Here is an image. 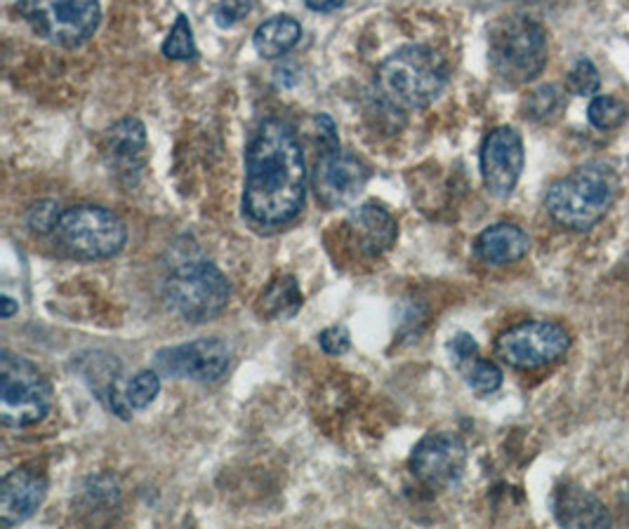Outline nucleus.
Returning a JSON list of instances; mask_svg holds the SVG:
<instances>
[{"instance_id":"f257e3e1","label":"nucleus","mask_w":629,"mask_h":529,"mask_svg":"<svg viewBox=\"0 0 629 529\" xmlns=\"http://www.w3.org/2000/svg\"><path fill=\"white\" fill-rule=\"evenodd\" d=\"M309 169L298 132L281 118H267L246 148L244 217L252 229L274 234L300 217Z\"/></svg>"},{"instance_id":"f03ea898","label":"nucleus","mask_w":629,"mask_h":529,"mask_svg":"<svg viewBox=\"0 0 629 529\" xmlns=\"http://www.w3.org/2000/svg\"><path fill=\"white\" fill-rule=\"evenodd\" d=\"M451 69L427 45H403L378 66V100L392 111H420L434 104L448 85Z\"/></svg>"},{"instance_id":"7ed1b4c3","label":"nucleus","mask_w":629,"mask_h":529,"mask_svg":"<svg viewBox=\"0 0 629 529\" xmlns=\"http://www.w3.org/2000/svg\"><path fill=\"white\" fill-rule=\"evenodd\" d=\"M620 194L616 169L606 163H587L554 181L545 196L547 215L568 231H589L597 226Z\"/></svg>"},{"instance_id":"20e7f679","label":"nucleus","mask_w":629,"mask_h":529,"mask_svg":"<svg viewBox=\"0 0 629 529\" xmlns=\"http://www.w3.org/2000/svg\"><path fill=\"white\" fill-rule=\"evenodd\" d=\"M547 31L526 14L497 19L488 35V62L507 85H526L547 66Z\"/></svg>"},{"instance_id":"39448f33","label":"nucleus","mask_w":629,"mask_h":529,"mask_svg":"<svg viewBox=\"0 0 629 529\" xmlns=\"http://www.w3.org/2000/svg\"><path fill=\"white\" fill-rule=\"evenodd\" d=\"M231 286L213 261L177 263L163 282V301L184 323H208L229 307Z\"/></svg>"},{"instance_id":"423d86ee","label":"nucleus","mask_w":629,"mask_h":529,"mask_svg":"<svg viewBox=\"0 0 629 529\" xmlns=\"http://www.w3.org/2000/svg\"><path fill=\"white\" fill-rule=\"evenodd\" d=\"M60 248L81 261L116 257L127 242V226L102 205H76L62 212L52 231Z\"/></svg>"},{"instance_id":"0eeeda50","label":"nucleus","mask_w":629,"mask_h":529,"mask_svg":"<svg viewBox=\"0 0 629 529\" xmlns=\"http://www.w3.org/2000/svg\"><path fill=\"white\" fill-rule=\"evenodd\" d=\"M52 409V388L24 355L0 353V422L8 428L41 424Z\"/></svg>"},{"instance_id":"6e6552de","label":"nucleus","mask_w":629,"mask_h":529,"mask_svg":"<svg viewBox=\"0 0 629 529\" xmlns=\"http://www.w3.org/2000/svg\"><path fill=\"white\" fill-rule=\"evenodd\" d=\"M31 31L60 48L87 43L102 22L100 0H17Z\"/></svg>"},{"instance_id":"1a4fd4ad","label":"nucleus","mask_w":629,"mask_h":529,"mask_svg":"<svg viewBox=\"0 0 629 529\" xmlns=\"http://www.w3.org/2000/svg\"><path fill=\"white\" fill-rule=\"evenodd\" d=\"M570 349V334L549 320H528L497 336L495 353L514 370H543L559 363Z\"/></svg>"},{"instance_id":"9d476101","label":"nucleus","mask_w":629,"mask_h":529,"mask_svg":"<svg viewBox=\"0 0 629 529\" xmlns=\"http://www.w3.org/2000/svg\"><path fill=\"white\" fill-rule=\"evenodd\" d=\"M156 372L175 380L213 384L227 374L231 365L229 346L217 336H203L189 344L161 349L154 357Z\"/></svg>"},{"instance_id":"9b49d317","label":"nucleus","mask_w":629,"mask_h":529,"mask_svg":"<svg viewBox=\"0 0 629 529\" xmlns=\"http://www.w3.org/2000/svg\"><path fill=\"white\" fill-rule=\"evenodd\" d=\"M467 445L455 433H427L411 455L413 476L430 489L455 487L467 468Z\"/></svg>"},{"instance_id":"f8f14e48","label":"nucleus","mask_w":629,"mask_h":529,"mask_svg":"<svg viewBox=\"0 0 629 529\" xmlns=\"http://www.w3.org/2000/svg\"><path fill=\"white\" fill-rule=\"evenodd\" d=\"M368 181H370L368 165L354 154H347L342 148L323 151L311 177L313 194H317L319 203L330 207V210L354 205L363 194Z\"/></svg>"},{"instance_id":"ddd939ff","label":"nucleus","mask_w":629,"mask_h":529,"mask_svg":"<svg viewBox=\"0 0 629 529\" xmlns=\"http://www.w3.org/2000/svg\"><path fill=\"white\" fill-rule=\"evenodd\" d=\"M526 163L524 139L514 127H495L481 146V177L488 194L509 198L522 179Z\"/></svg>"},{"instance_id":"4468645a","label":"nucleus","mask_w":629,"mask_h":529,"mask_svg":"<svg viewBox=\"0 0 629 529\" xmlns=\"http://www.w3.org/2000/svg\"><path fill=\"white\" fill-rule=\"evenodd\" d=\"M102 156L123 181H137L146 163V127L140 118H123L104 132Z\"/></svg>"},{"instance_id":"2eb2a0df","label":"nucleus","mask_w":629,"mask_h":529,"mask_svg":"<svg viewBox=\"0 0 629 529\" xmlns=\"http://www.w3.org/2000/svg\"><path fill=\"white\" fill-rule=\"evenodd\" d=\"M48 497V480L35 468L20 466L0 483V525L14 527L39 514Z\"/></svg>"},{"instance_id":"dca6fc26","label":"nucleus","mask_w":629,"mask_h":529,"mask_svg":"<svg viewBox=\"0 0 629 529\" xmlns=\"http://www.w3.org/2000/svg\"><path fill=\"white\" fill-rule=\"evenodd\" d=\"M347 231L351 242L357 245V250L363 257H382L394 248L399 238L396 219L384 205L375 200L359 205L357 210L349 215Z\"/></svg>"},{"instance_id":"f3484780","label":"nucleus","mask_w":629,"mask_h":529,"mask_svg":"<svg viewBox=\"0 0 629 529\" xmlns=\"http://www.w3.org/2000/svg\"><path fill=\"white\" fill-rule=\"evenodd\" d=\"M554 518L561 527H578V529H604L610 527V514L606 506L587 492L580 485H559L551 497Z\"/></svg>"},{"instance_id":"a211bd4d","label":"nucleus","mask_w":629,"mask_h":529,"mask_svg":"<svg viewBox=\"0 0 629 529\" xmlns=\"http://www.w3.org/2000/svg\"><path fill=\"white\" fill-rule=\"evenodd\" d=\"M530 252V238L516 224L499 221L478 234L474 255L488 267H507Z\"/></svg>"},{"instance_id":"6ab92c4d","label":"nucleus","mask_w":629,"mask_h":529,"mask_svg":"<svg viewBox=\"0 0 629 529\" xmlns=\"http://www.w3.org/2000/svg\"><path fill=\"white\" fill-rule=\"evenodd\" d=\"M302 27L290 14H276L255 29L252 45L265 60H281L300 43Z\"/></svg>"},{"instance_id":"aec40b11","label":"nucleus","mask_w":629,"mask_h":529,"mask_svg":"<svg viewBox=\"0 0 629 529\" xmlns=\"http://www.w3.org/2000/svg\"><path fill=\"white\" fill-rule=\"evenodd\" d=\"M302 304L305 297L298 280L292 276H283L269 282L267 290L260 294V301H257V311L269 320H288L292 315H298Z\"/></svg>"},{"instance_id":"412c9836","label":"nucleus","mask_w":629,"mask_h":529,"mask_svg":"<svg viewBox=\"0 0 629 529\" xmlns=\"http://www.w3.org/2000/svg\"><path fill=\"white\" fill-rule=\"evenodd\" d=\"M564 108H566L564 94L559 92V87H554V85H543L538 90H533L522 106L524 116L535 123L557 121L564 113Z\"/></svg>"},{"instance_id":"4be33fe9","label":"nucleus","mask_w":629,"mask_h":529,"mask_svg":"<svg viewBox=\"0 0 629 529\" xmlns=\"http://www.w3.org/2000/svg\"><path fill=\"white\" fill-rule=\"evenodd\" d=\"M161 52H163V56H168V60H175V62H194L196 60L198 48H196L194 29L189 24L187 14H177L168 38H165L163 45H161Z\"/></svg>"},{"instance_id":"5701e85b","label":"nucleus","mask_w":629,"mask_h":529,"mask_svg":"<svg viewBox=\"0 0 629 529\" xmlns=\"http://www.w3.org/2000/svg\"><path fill=\"white\" fill-rule=\"evenodd\" d=\"M587 118L597 129H616L627 121V104L618 97L597 94V97L589 102Z\"/></svg>"},{"instance_id":"b1692460","label":"nucleus","mask_w":629,"mask_h":529,"mask_svg":"<svg viewBox=\"0 0 629 529\" xmlns=\"http://www.w3.org/2000/svg\"><path fill=\"white\" fill-rule=\"evenodd\" d=\"M465 376H467V384L472 386V391H476L478 395H491L503 386V370L491 361H481L478 355L467 363Z\"/></svg>"},{"instance_id":"393cba45","label":"nucleus","mask_w":629,"mask_h":529,"mask_svg":"<svg viewBox=\"0 0 629 529\" xmlns=\"http://www.w3.org/2000/svg\"><path fill=\"white\" fill-rule=\"evenodd\" d=\"M568 87L573 94H578V97H591V94H597L601 87V75L597 66L589 60H578L568 73Z\"/></svg>"},{"instance_id":"a878e982","label":"nucleus","mask_w":629,"mask_h":529,"mask_svg":"<svg viewBox=\"0 0 629 529\" xmlns=\"http://www.w3.org/2000/svg\"><path fill=\"white\" fill-rule=\"evenodd\" d=\"M62 207L60 203H54V200H41V203H35L29 215H27V226L33 231V234H52L54 231V226H58L60 217H62Z\"/></svg>"},{"instance_id":"bb28decb","label":"nucleus","mask_w":629,"mask_h":529,"mask_svg":"<svg viewBox=\"0 0 629 529\" xmlns=\"http://www.w3.org/2000/svg\"><path fill=\"white\" fill-rule=\"evenodd\" d=\"M252 12V0H219L215 8V22L219 29H231Z\"/></svg>"},{"instance_id":"cd10ccee","label":"nucleus","mask_w":629,"mask_h":529,"mask_svg":"<svg viewBox=\"0 0 629 529\" xmlns=\"http://www.w3.org/2000/svg\"><path fill=\"white\" fill-rule=\"evenodd\" d=\"M319 344L328 355H344L351 346V336L344 325H332L319 334Z\"/></svg>"},{"instance_id":"c85d7f7f","label":"nucleus","mask_w":629,"mask_h":529,"mask_svg":"<svg viewBox=\"0 0 629 529\" xmlns=\"http://www.w3.org/2000/svg\"><path fill=\"white\" fill-rule=\"evenodd\" d=\"M451 353H453V361L462 367V365H467L472 357L478 355V346L474 342V336L472 334H465V332H460L453 342H451Z\"/></svg>"},{"instance_id":"c756f323","label":"nucleus","mask_w":629,"mask_h":529,"mask_svg":"<svg viewBox=\"0 0 629 529\" xmlns=\"http://www.w3.org/2000/svg\"><path fill=\"white\" fill-rule=\"evenodd\" d=\"M317 127H319V139H321V148L323 151L342 148L340 146V137H338V127H336V123H332L330 116H326V113H319Z\"/></svg>"},{"instance_id":"7c9ffc66","label":"nucleus","mask_w":629,"mask_h":529,"mask_svg":"<svg viewBox=\"0 0 629 529\" xmlns=\"http://www.w3.org/2000/svg\"><path fill=\"white\" fill-rule=\"evenodd\" d=\"M347 0H305V6L311 12H319V14H330V12H338Z\"/></svg>"},{"instance_id":"2f4dec72","label":"nucleus","mask_w":629,"mask_h":529,"mask_svg":"<svg viewBox=\"0 0 629 529\" xmlns=\"http://www.w3.org/2000/svg\"><path fill=\"white\" fill-rule=\"evenodd\" d=\"M0 307H3V311H0V315H3L6 320L12 318V315L17 313V309H20V304H17V301H14L12 297H8V294H3V299H0Z\"/></svg>"}]
</instances>
